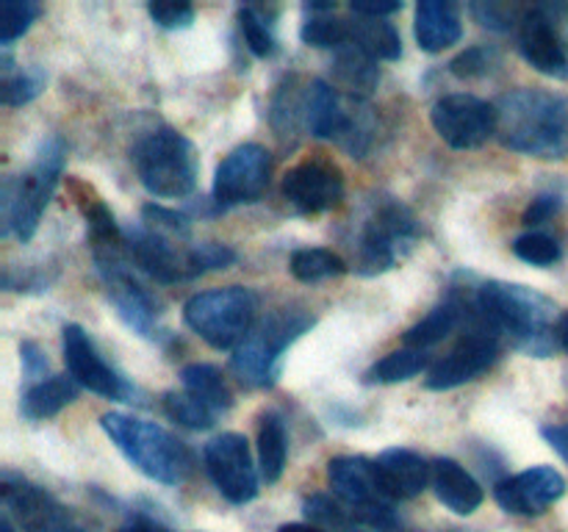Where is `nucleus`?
Masks as SVG:
<instances>
[{"label": "nucleus", "instance_id": "nucleus-1", "mask_svg": "<svg viewBox=\"0 0 568 532\" xmlns=\"http://www.w3.org/2000/svg\"><path fill=\"white\" fill-rule=\"evenodd\" d=\"M475 314L530 358H549L560 344L558 308L547 294L521 283L488 280L477 288Z\"/></svg>", "mask_w": 568, "mask_h": 532}, {"label": "nucleus", "instance_id": "nucleus-2", "mask_svg": "<svg viewBox=\"0 0 568 532\" xmlns=\"http://www.w3.org/2000/svg\"><path fill=\"white\" fill-rule=\"evenodd\" d=\"M503 147L532 158L568 155V100L544 89H516L497 103Z\"/></svg>", "mask_w": 568, "mask_h": 532}, {"label": "nucleus", "instance_id": "nucleus-3", "mask_svg": "<svg viewBox=\"0 0 568 532\" xmlns=\"http://www.w3.org/2000/svg\"><path fill=\"white\" fill-rule=\"evenodd\" d=\"M353 269L361 277H377L394 269L405 249L419 238V222L408 205L394 197H375L353 222Z\"/></svg>", "mask_w": 568, "mask_h": 532}, {"label": "nucleus", "instance_id": "nucleus-4", "mask_svg": "<svg viewBox=\"0 0 568 532\" xmlns=\"http://www.w3.org/2000/svg\"><path fill=\"white\" fill-rule=\"evenodd\" d=\"M100 427L111 443L150 480L181 485L192 474V454L186 443L155 421L128 413H105L100 416Z\"/></svg>", "mask_w": 568, "mask_h": 532}, {"label": "nucleus", "instance_id": "nucleus-5", "mask_svg": "<svg viewBox=\"0 0 568 532\" xmlns=\"http://www.w3.org/2000/svg\"><path fill=\"white\" fill-rule=\"evenodd\" d=\"M67 147L59 136H50L39 144L33 164L17 181L3 183V233H14L22 244L31 242L37 233L42 211L53 197L59 177L64 172Z\"/></svg>", "mask_w": 568, "mask_h": 532}, {"label": "nucleus", "instance_id": "nucleus-6", "mask_svg": "<svg viewBox=\"0 0 568 532\" xmlns=\"http://www.w3.org/2000/svg\"><path fill=\"white\" fill-rule=\"evenodd\" d=\"M133 166L153 197L178 200L194 192L200 158L194 144L175 127H155L133 150Z\"/></svg>", "mask_w": 568, "mask_h": 532}, {"label": "nucleus", "instance_id": "nucleus-7", "mask_svg": "<svg viewBox=\"0 0 568 532\" xmlns=\"http://www.w3.org/2000/svg\"><path fill=\"white\" fill-rule=\"evenodd\" d=\"M314 325V316L303 308H277L250 330L233 349L231 366L239 380L253 388L275 386L286 349Z\"/></svg>", "mask_w": 568, "mask_h": 532}, {"label": "nucleus", "instance_id": "nucleus-8", "mask_svg": "<svg viewBox=\"0 0 568 532\" xmlns=\"http://www.w3.org/2000/svg\"><path fill=\"white\" fill-rule=\"evenodd\" d=\"M255 314L258 297L244 286L200 291L183 305V321L214 349H236L253 330Z\"/></svg>", "mask_w": 568, "mask_h": 532}, {"label": "nucleus", "instance_id": "nucleus-9", "mask_svg": "<svg viewBox=\"0 0 568 532\" xmlns=\"http://www.w3.org/2000/svg\"><path fill=\"white\" fill-rule=\"evenodd\" d=\"M327 482L338 502L364 526L375 532H394L399 526V515L394 510L397 499L383 485L375 460L361 454L333 458L327 463Z\"/></svg>", "mask_w": 568, "mask_h": 532}, {"label": "nucleus", "instance_id": "nucleus-10", "mask_svg": "<svg viewBox=\"0 0 568 532\" xmlns=\"http://www.w3.org/2000/svg\"><path fill=\"white\" fill-rule=\"evenodd\" d=\"M369 109L361 100L347 103L336 86L325 81H314L305 92V127L316 139H333L342 144L349 155L361 158L372 144Z\"/></svg>", "mask_w": 568, "mask_h": 532}, {"label": "nucleus", "instance_id": "nucleus-11", "mask_svg": "<svg viewBox=\"0 0 568 532\" xmlns=\"http://www.w3.org/2000/svg\"><path fill=\"white\" fill-rule=\"evenodd\" d=\"M0 493L6 515H11L26 532H87L67 504L14 471L0 474Z\"/></svg>", "mask_w": 568, "mask_h": 532}, {"label": "nucleus", "instance_id": "nucleus-12", "mask_svg": "<svg viewBox=\"0 0 568 532\" xmlns=\"http://www.w3.org/2000/svg\"><path fill=\"white\" fill-rule=\"evenodd\" d=\"M475 316V325L469 332H464L458 344L438 360L436 366L427 375L425 386L430 391H453V388L466 386V382L477 380L483 371L491 369L499 358V349H503V338L480 319V316L471 310Z\"/></svg>", "mask_w": 568, "mask_h": 532}, {"label": "nucleus", "instance_id": "nucleus-13", "mask_svg": "<svg viewBox=\"0 0 568 532\" xmlns=\"http://www.w3.org/2000/svg\"><path fill=\"white\" fill-rule=\"evenodd\" d=\"M566 11V6L558 3L530 6L519 25V53L532 70L555 81L568 78V48L560 31Z\"/></svg>", "mask_w": 568, "mask_h": 532}, {"label": "nucleus", "instance_id": "nucleus-14", "mask_svg": "<svg viewBox=\"0 0 568 532\" xmlns=\"http://www.w3.org/2000/svg\"><path fill=\"white\" fill-rule=\"evenodd\" d=\"M270 150L261 147V144L250 142L227 153L216 166L214 188H211V200H214L216 211L255 203L270 186Z\"/></svg>", "mask_w": 568, "mask_h": 532}, {"label": "nucleus", "instance_id": "nucleus-15", "mask_svg": "<svg viewBox=\"0 0 568 532\" xmlns=\"http://www.w3.org/2000/svg\"><path fill=\"white\" fill-rule=\"evenodd\" d=\"M203 463L216 491L231 504H247L258 497V474L242 432H222L211 438L203 449Z\"/></svg>", "mask_w": 568, "mask_h": 532}, {"label": "nucleus", "instance_id": "nucleus-16", "mask_svg": "<svg viewBox=\"0 0 568 532\" xmlns=\"http://www.w3.org/2000/svg\"><path fill=\"white\" fill-rule=\"evenodd\" d=\"M438 136L455 150H477L497 136V105L475 94H444L430 111Z\"/></svg>", "mask_w": 568, "mask_h": 532}, {"label": "nucleus", "instance_id": "nucleus-17", "mask_svg": "<svg viewBox=\"0 0 568 532\" xmlns=\"http://www.w3.org/2000/svg\"><path fill=\"white\" fill-rule=\"evenodd\" d=\"M61 349H64V364L70 369V377L78 386L103 399L133 402L136 391H133L131 382L105 364L103 355L98 352V347H94V341L81 325H64V330H61Z\"/></svg>", "mask_w": 568, "mask_h": 532}, {"label": "nucleus", "instance_id": "nucleus-18", "mask_svg": "<svg viewBox=\"0 0 568 532\" xmlns=\"http://www.w3.org/2000/svg\"><path fill=\"white\" fill-rule=\"evenodd\" d=\"M283 197L297 214H325L344 200V172L327 158H308L283 175Z\"/></svg>", "mask_w": 568, "mask_h": 532}, {"label": "nucleus", "instance_id": "nucleus-19", "mask_svg": "<svg viewBox=\"0 0 568 532\" xmlns=\"http://www.w3.org/2000/svg\"><path fill=\"white\" fill-rule=\"evenodd\" d=\"M128 258H131V255H128ZM128 258L105 260V264H94V266H98L100 277H103L105 288H109V299L111 305H114L116 316H120V319L142 338L159 341L161 338L159 308H155L148 288H144L142 283L133 277V272L128 269Z\"/></svg>", "mask_w": 568, "mask_h": 532}, {"label": "nucleus", "instance_id": "nucleus-20", "mask_svg": "<svg viewBox=\"0 0 568 532\" xmlns=\"http://www.w3.org/2000/svg\"><path fill=\"white\" fill-rule=\"evenodd\" d=\"M566 480L552 466H532L494 485V499L510 515H541L564 499Z\"/></svg>", "mask_w": 568, "mask_h": 532}, {"label": "nucleus", "instance_id": "nucleus-21", "mask_svg": "<svg viewBox=\"0 0 568 532\" xmlns=\"http://www.w3.org/2000/svg\"><path fill=\"white\" fill-rule=\"evenodd\" d=\"M128 253L139 272L153 277L155 283L189 280V247L178 249L170 233L155 231L150 225H136L125 233Z\"/></svg>", "mask_w": 568, "mask_h": 532}, {"label": "nucleus", "instance_id": "nucleus-22", "mask_svg": "<svg viewBox=\"0 0 568 532\" xmlns=\"http://www.w3.org/2000/svg\"><path fill=\"white\" fill-rule=\"evenodd\" d=\"M377 474H381L383 485L394 499H414L419 497L433 480V466L422 458L414 449L394 447L377 454L375 460Z\"/></svg>", "mask_w": 568, "mask_h": 532}, {"label": "nucleus", "instance_id": "nucleus-23", "mask_svg": "<svg viewBox=\"0 0 568 532\" xmlns=\"http://www.w3.org/2000/svg\"><path fill=\"white\" fill-rule=\"evenodd\" d=\"M414 33L425 53H442V50L458 44L464 37L458 6L449 0H422L416 6Z\"/></svg>", "mask_w": 568, "mask_h": 532}, {"label": "nucleus", "instance_id": "nucleus-24", "mask_svg": "<svg viewBox=\"0 0 568 532\" xmlns=\"http://www.w3.org/2000/svg\"><path fill=\"white\" fill-rule=\"evenodd\" d=\"M433 491H436L438 502L449 508L458 515H471L483 504L486 493H483L480 482L453 458L433 460Z\"/></svg>", "mask_w": 568, "mask_h": 532}, {"label": "nucleus", "instance_id": "nucleus-25", "mask_svg": "<svg viewBox=\"0 0 568 532\" xmlns=\"http://www.w3.org/2000/svg\"><path fill=\"white\" fill-rule=\"evenodd\" d=\"M78 382L67 375L48 377V380H39L22 393L20 410L26 419L42 421L50 419V416L61 413L67 405H72L78 399Z\"/></svg>", "mask_w": 568, "mask_h": 532}, {"label": "nucleus", "instance_id": "nucleus-26", "mask_svg": "<svg viewBox=\"0 0 568 532\" xmlns=\"http://www.w3.org/2000/svg\"><path fill=\"white\" fill-rule=\"evenodd\" d=\"M466 316H469V310H466L464 299H444V303L436 305L425 319H419L408 332H405V347L425 349L427 352V349L436 347L438 341H444L449 332L458 330V327L464 325Z\"/></svg>", "mask_w": 568, "mask_h": 532}, {"label": "nucleus", "instance_id": "nucleus-27", "mask_svg": "<svg viewBox=\"0 0 568 532\" xmlns=\"http://www.w3.org/2000/svg\"><path fill=\"white\" fill-rule=\"evenodd\" d=\"M333 78H336L338 89L353 94L355 100L372 94L381 83V70H377V61L369 53H364L355 44H344L342 50H336V59H333Z\"/></svg>", "mask_w": 568, "mask_h": 532}, {"label": "nucleus", "instance_id": "nucleus-28", "mask_svg": "<svg viewBox=\"0 0 568 532\" xmlns=\"http://www.w3.org/2000/svg\"><path fill=\"white\" fill-rule=\"evenodd\" d=\"M183 391L192 393L194 399L214 410L216 416L227 413L233 408V391L227 386L225 375L211 364H189L181 369Z\"/></svg>", "mask_w": 568, "mask_h": 532}, {"label": "nucleus", "instance_id": "nucleus-29", "mask_svg": "<svg viewBox=\"0 0 568 532\" xmlns=\"http://www.w3.org/2000/svg\"><path fill=\"white\" fill-rule=\"evenodd\" d=\"M288 432L286 421L275 410H266L258 424V469L266 485L277 482L286 471Z\"/></svg>", "mask_w": 568, "mask_h": 532}, {"label": "nucleus", "instance_id": "nucleus-30", "mask_svg": "<svg viewBox=\"0 0 568 532\" xmlns=\"http://www.w3.org/2000/svg\"><path fill=\"white\" fill-rule=\"evenodd\" d=\"M349 31H353L349 44L369 53L375 61H397L403 55V37H399V31L388 20L355 14V20H349Z\"/></svg>", "mask_w": 568, "mask_h": 532}, {"label": "nucleus", "instance_id": "nucleus-31", "mask_svg": "<svg viewBox=\"0 0 568 532\" xmlns=\"http://www.w3.org/2000/svg\"><path fill=\"white\" fill-rule=\"evenodd\" d=\"M427 364H430V355L425 349L403 347L397 352H388L375 366H369L364 382H369V386H394V382H405L419 375V371H425Z\"/></svg>", "mask_w": 568, "mask_h": 532}, {"label": "nucleus", "instance_id": "nucleus-32", "mask_svg": "<svg viewBox=\"0 0 568 532\" xmlns=\"http://www.w3.org/2000/svg\"><path fill=\"white\" fill-rule=\"evenodd\" d=\"M288 269H292V275L297 277L300 283H320L344 275V272H347V260L338 253H333V249L305 247L292 255Z\"/></svg>", "mask_w": 568, "mask_h": 532}, {"label": "nucleus", "instance_id": "nucleus-33", "mask_svg": "<svg viewBox=\"0 0 568 532\" xmlns=\"http://www.w3.org/2000/svg\"><path fill=\"white\" fill-rule=\"evenodd\" d=\"M300 39L308 48L342 50L353 39V31H349V20L333 17V11H311V17H305L300 28Z\"/></svg>", "mask_w": 568, "mask_h": 532}, {"label": "nucleus", "instance_id": "nucleus-34", "mask_svg": "<svg viewBox=\"0 0 568 532\" xmlns=\"http://www.w3.org/2000/svg\"><path fill=\"white\" fill-rule=\"evenodd\" d=\"M303 510L311 524L327 532H361V526H364L338 499L325 497V493H314V497L305 499Z\"/></svg>", "mask_w": 568, "mask_h": 532}, {"label": "nucleus", "instance_id": "nucleus-35", "mask_svg": "<svg viewBox=\"0 0 568 532\" xmlns=\"http://www.w3.org/2000/svg\"><path fill=\"white\" fill-rule=\"evenodd\" d=\"M164 413L170 416L178 424L189 427V430H211L216 424L220 416L211 408H205L200 399H194L192 393L181 391H166L164 393Z\"/></svg>", "mask_w": 568, "mask_h": 532}, {"label": "nucleus", "instance_id": "nucleus-36", "mask_svg": "<svg viewBox=\"0 0 568 532\" xmlns=\"http://www.w3.org/2000/svg\"><path fill=\"white\" fill-rule=\"evenodd\" d=\"M44 89V75L39 70H11L9 61H6V75L0 83V103L17 109V105L31 103L33 98H39Z\"/></svg>", "mask_w": 568, "mask_h": 532}, {"label": "nucleus", "instance_id": "nucleus-37", "mask_svg": "<svg viewBox=\"0 0 568 532\" xmlns=\"http://www.w3.org/2000/svg\"><path fill=\"white\" fill-rule=\"evenodd\" d=\"M39 14H42V6L33 0H0V44L11 48V42L28 33Z\"/></svg>", "mask_w": 568, "mask_h": 532}, {"label": "nucleus", "instance_id": "nucleus-38", "mask_svg": "<svg viewBox=\"0 0 568 532\" xmlns=\"http://www.w3.org/2000/svg\"><path fill=\"white\" fill-rule=\"evenodd\" d=\"M514 253H516V258H521L525 264L552 266V264H558L560 255H564V249H560L558 238L549 236V233L527 231L514 242Z\"/></svg>", "mask_w": 568, "mask_h": 532}, {"label": "nucleus", "instance_id": "nucleus-39", "mask_svg": "<svg viewBox=\"0 0 568 532\" xmlns=\"http://www.w3.org/2000/svg\"><path fill=\"white\" fill-rule=\"evenodd\" d=\"M239 28H242L250 53L258 55V59H266V55L275 53V37H272L270 22L264 20V14H261L258 9L242 6V9H239Z\"/></svg>", "mask_w": 568, "mask_h": 532}, {"label": "nucleus", "instance_id": "nucleus-40", "mask_svg": "<svg viewBox=\"0 0 568 532\" xmlns=\"http://www.w3.org/2000/svg\"><path fill=\"white\" fill-rule=\"evenodd\" d=\"M236 260V249L220 242H203L189 247V280L205 275V272L227 269Z\"/></svg>", "mask_w": 568, "mask_h": 532}, {"label": "nucleus", "instance_id": "nucleus-41", "mask_svg": "<svg viewBox=\"0 0 568 532\" xmlns=\"http://www.w3.org/2000/svg\"><path fill=\"white\" fill-rule=\"evenodd\" d=\"M469 11L483 28L505 33L510 31V28L521 25V17H525L527 9H521V6L516 3H497V0H486V3H471Z\"/></svg>", "mask_w": 568, "mask_h": 532}, {"label": "nucleus", "instance_id": "nucleus-42", "mask_svg": "<svg viewBox=\"0 0 568 532\" xmlns=\"http://www.w3.org/2000/svg\"><path fill=\"white\" fill-rule=\"evenodd\" d=\"M497 64V53L491 48H469L453 59L449 70L458 78H486Z\"/></svg>", "mask_w": 568, "mask_h": 532}, {"label": "nucleus", "instance_id": "nucleus-43", "mask_svg": "<svg viewBox=\"0 0 568 532\" xmlns=\"http://www.w3.org/2000/svg\"><path fill=\"white\" fill-rule=\"evenodd\" d=\"M148 11L155 25L166 28V31L189 28L194 22V9L189 3H150Z\"/></svg>", "mask_w": 568, "mask_h": 532}, {"label": "nucleus", "instance_id": "nucleus-44", "mask_svg": "<svg viewBox=\"0 0 568 532\" xmlns=\"http://www.w3.org/2000/svg\"><path fill=\"white\" fill-rule=\"evenodd\" d=\"M560 203H564V200H560V194H555V192L538 194V197L532 200L530 205H527V211H525V216H521V222H525L527 227L544 225V222H549L555 214H558Z\"/></svg>", "mask_w": 568, "mask_h": 532}, {"label": "nucleus", "instance_id": "nucleus-45", "mask_svg": "<svg viewBox=\"0 0 568 532\" xmlns=\"http://www.w3.org/2000/svg\"><path fill=\"white\" fill-rule=\"evenodd\" d=\"M20 355H22V371H26L31 380H42L44 371H48V358L42 355L39 344L33 341H22L20 344Z\"/></svg>", "mask_w": 568, "mask_h": 532}, {"label": "nucleus", "instance_id": "nucleus-46", "mask_svg": "<svg viewBox=\"0 0 568 532\" xmlns=\"http://www.w3.org/2000/svg\"><path fill=\"white\" fill-rule=\"evenodd\" d=\"M541 436L555 452L568 463V421H558V424H544Z\"/></svg>", "mask_w": 568, "mask_h": 532}, {"label": "nucleus", "instance_id": "nucleus-47", "mask_svg": "<svg viewBox=\"0 0 568 532\" xmlns=\"http://www.w3.org/2000/svg\"><path fill=\"white\" fill-rule=\"evenodd\" d=\"M349 9L355 11L358 17H375V20H386L388 14H394V11L403 9V3H381V0H355Z\"/></svg>", "mask_w": 568, "mask_h": 532}, {"label": "nucleus", "instance_id": "nucleus-48", "mask_svg": "<svg viewBox=\"0 0 568 532\" xmlns=\"http://www.w3.org/2000/svg\"><path fill=\"white\" fill-rule=\"evenodd\" d=\"M116 532H166V530L159 524V521L148 519V515H136V519H131L128 524H122Z\"/></svg>", "mask_w": 568, "mask_h": 532}, {"label": "nucleus", "instance_id": "nucleus-49", "mask_svg": "<svg viewBox=\"0 0 568 532\" xmlns=\"http://www.w3.org/2000/svg\"><path fill=\"white\" fill-rule=\"evenodd\" d=\"M277 532H327L316 524H283L277 526Z\"/></svg>", "mask_w": 568, "mask_h": 532}, {"label": "nucleus", "instance_id": "nucleus-50", "mask_svg": "<svg viewBox=\"0 0 568 532\" xmlns=\"http://www.w3.org/2000/svg\"><path fill=\"white\" fill-rule=\"evenodd\" d=\"M560 347L568 352V310H566L564 319H560Z\"/></svg>", "mask_w": 568, "mask_h": 532}, {"label": "nucleus", "instance_id": "nucleus-51", "mask_svg": "<svg viewBox=\"0 0 568 532\" xmlns=\"http://www.w3.org/2000/svg\"><path fill=\"white\" fill-rule=\"evenodd\" d=\"M0 532H14V526H11L9 515H3V521H0Z\"/></svg>", "mask_w": 568, "mask_h": 532}]
</instances>
